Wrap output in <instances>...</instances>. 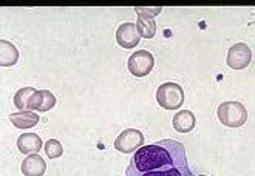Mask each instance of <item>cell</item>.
<instances>
[{
    "instance_id": "1",
    "label": "cell",
    "mask_w": 255,
    "mask_h": 176,
    "mask_svg": "<svg viewBox=\"0 0 255 176\" xmlns=\"http://www.w3.org/2000/svg\"><path fill=\"white\" fill-rule=\"evenodd\" d=\"M126 176H193L179 141L162 139L144 145L131 156Z\"/></svg>"
},
{
    "instance_id": "2",
    "label": "cell",
    "mask_w": 255,
    "mask_h": 176,
    "mask_svg": "<svg viewBox=\"0 0 255 176\" xmlns=\"http://www.w3.org/2000/svg\"><path fill=\"white\" fill-rule=\"evenodd\" d=\"M218 121L231 128L242 127L248 121V111L243 104L237 100H226L218 107Z\"/></svg>"
},
{
    "instance_id": "3",
    "label": "cell",
    "mask_w": 255,
    "mask_h": 176,
    "mask_svg": "<svg viewBox=\"0 0 255 176\" xmlns=\"http://www.w3.org/2000/svg\"><path fill=\"white\" fill-rule=\"evenodd\" d=\"M156 100H158V104L166 110L179 108L184 102V91L181 85L175 82H166L159 85L156 90Z\"/></svg>"
},
{
    "instance_id": "4",
    "label": "cell",
    "mask_w": 255,
    "mask_h": 176,
    "mask_svg": "<svg viewBox=\"0 0 255 176\" xmlns=\"http://www.w3.org/2000/svg\"><path fill=\"white\" fill-rule=\"evenodd\" d=\"M144 145L142 131L136 128H127L115 141V149L119 153H134Z\"/></svg>"
},
{
    "instance_id": "5",
    "label": "cell",
    "mask_w": 255,
    "mask_h": 176,
    "mask_svg": "<svg viewBox=\"0 0 255 176\" xmlns=\"http://www.w3.org/2000/svg\"><path fill=\"white\" fill-rule=\"evenodd\" d=\"M127 67H128V71L131 73L133 76L144 78V76H147L148 73L153 70L155 59H153L152 53H148L145 50H139V51L133 53L128 57Z\"/></svg>"
},
{
    "instance_id": "6",
    "label": "cell",
    "mask_w": 255,
    "mask_h": 176,
    "mask_svg": "<svg viewBox=\"0 0 255 176\" xmlns=\"http://www.w3.org/2000/svg\"><path fill=\"white\" fill-rule=\"evenodd\" d=\"M252 61V51L243 42H238L228 51V65L232 70H243Z\"/></svg>"
},
{
    "instance_id": "7",
    "label": "cell",
    "mask_w": 255,
    "mask_h": 176,
    "mask_svg": "<svg viewBox=\"0 0 255 176\" xmlns=\"http://www.w3.org/2000/svg\"><path fill=\"white\" fill-rule=\"evenodd\" d=\"M139 33L136 23L133 22H126L123 25H119V28L116 29V42L126 50H131L139 43Z\"/></svg>"
},
{
    "instance_id": "8",
    "label": "cell",
    "mask_w": 255,
    "mask_h": 176,
    "mask_svg": "<svg viewBox=\"0 0 255 176\" xmlns=\"http://www.w3.org/2000/svg\"><path fill=\"white\" fill-rule=\"evenodd\" d=\"M56 105V97L48 90H37L28 102V111H48Z\"/></svg>"
},
{
    "instance_id": "9",
    "label": "cell",
    "mask_w": 255,
    "mask_h": 176,
    "mask_svg": "<svg viewBox=\"0 0 255 176\" xmlns=\"http://www.w3.org/2000/svg\"><path fill=\"white\" fill-rule=\"evenodd\" d=\"M22 173L25 176H42L47 170V164H45V159L39 155H28L20 167Z\"/></svg>"
},
{
    "instance_id": "10",
    "label": "cell",
    "mask_w": 255,
    "mask_h": 176,
    "mask_svg": "<svg viewBox=\"0 0 255 176\" xmlns=\"http://www.w3.org/2000/svg\"><path fill=\"white\" fill-rule=\"evenodd\" d=\"M197 124V117L189 110H181L173 116V128L178 133H190Z\"/></svg>"
},
{
    "instance_id": "11",
    "label": "cell",
    "mask_w": 255,
    "mask_h": 176,
    "mask_svg": "<svg viewBox=\"0 0 255 176\" xmlns=\"http://www.w3.org/2000/svg\"><path fill=\"white\" fill-rule=\"evenodd\" d=\"M17 149L25 155H36L42 149V139L36 133H23L17 139Z\"/></svg>"
},
{
    "instance_id": "12",
    "label": "cell",
    "mask_w": 255,
    "mask_h": 176,
    "mask_svg": "<svg viewBox=\"0 0 255 176\" xmlns=\"http://www.w3.org/2000/svg\"><path fill=\"white\" fill-rule=\"evenodd\" d=\"M19 61V51L11 42L2 39L0 40V65L2 67H12Z\"/></svg>"
},
{
    "instance_id": "13",
    "label": "cell",
    "mask_w": 255,
    "mask_h": 176,
    "mask_svg": "<svg viewBox=\"0 0 255 176\" xmlns=\"http://www.w3.org/2000/svg\"><path fill=\"white\" fill-rule=\"evenodd\" d=\"M9 121L17 128H31L39 122V116L34 111H19V113H11Z\"/></svg>"
},
{
    "instance_id": "14",
    "label": "cell",
    "mask_w": 255,
    "mask_h": 176,
    "mask_svg": "<svg viewBox=\"0 0 255 176\" xmlns=\"http://www.w3.org/2000/svg\"><path fill=\"white\" fill-rule=\"evenodd\" d=\"M136 28L141 37L144 39H152L156 34V20L153 17H147L144 14H139Z\"/></svg>"
},
{
    "instance_id": "15",
    "label": "cell",
    "mask_w": 255,
    "mask_h": 176,
    "mask_svg": "<svg viewBox=\"0 0 255 176\" xmlns=\"http://www.w3.org/2000/svg\"><path fill=\"white\" fill-rule=\"evenodd\" d=\"M37 90H34L33 87H25V88H20V90L14 94V105L19 111H23L26 110L28 107V102H29V97H31Z\"/></svg>"
},
{
    "instance_id": "16",
    "label": "cell",
    "mask_w": 255,
    "mask_h": 176,
    "mask_svg": "<svg viewBox=\"0 0 255 176\" xmlns=\"http://www.w3.org/2000/svg\"><path fill=\"white\" fill-rule=\"evenodd\" d=\"M45 153L50 159H56V158H61L62 153H64V149H62V144L61 141L57 139H50L45 142Z\"/></svg>"
},
{
    "instance_id": "17",
    "label": "cell",
    "mask_w": 255,
    "mask_h": 176,
    "mask_svg": "<svg viewBox=\"0 0 255 176\" xmlns=\"http://www.w3.org/2000/svg\"><path fill=\"white\" fill-rule=\"evenodd\" d=\"M134 11H136L138 14H144V16H147V17H156L158 16V14L162 11V8L161 6H144V8H139V6H136V8H134Z\"/></svg>"
},
{
    "instance_id": "18",
    "label": "cell",
    "mask_w": 255,
    "mask_h": 176,
    "mask_svg": "<svg viewBox=\"0 0 255 176\" xmlns=\"http://www.w3.org/2000/svg\"><path fill=\"white\" fill-rule=\"evenodd\" d=\"M198 176H206V175H198Z\"/></svg>"
},
{
    "instance_id": "19",
    "label": "cell",
    "mask_w": 255,
    "mask_h": 176,
    "mask_svg": "<svg viewBox=\"0 0 255 176\" xmlns=\"http://www.w3.org/2000/svg\"><path fill=\"white\" fill-rule=\"evenodd\" d=\"M254 22H255V17H254Z\"/></svg>"
}]
</instances>
